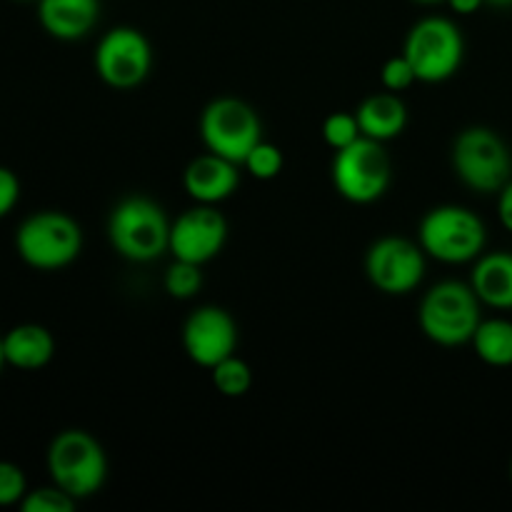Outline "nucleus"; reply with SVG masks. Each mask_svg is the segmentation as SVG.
<instances>
[{
	"mask_svg": "<svg viewBox=\"0 0 512 512\" xmlns=\"http://www.w3.org/2000/svg\"><path fill=\"white\" fill-rule=\"evenodd\" d=\"M283 150L278 145L268 143V140H260L253 150L248 153V158L243 160V170H248L250 178L255 180H275L283 173Z\"/></svg>",
	"mask_w": 512,
	"mask_h": 512,
	"instance_id": "obj_22",
	"label": "nucleus"
},
{
	"mask_svg": "<svg viewBox=\"0 0 512 512\" xmlns=\"http://www.w3.org/2000/svg\"><path fill=\"white\" fill-rule=\"evenodd\" d=\"M38 23L50 38L75 43L95 30L100 20V0H35Z\"/></svg>",
	"mask_w": 512,
	"mask_h": 512,
	"instance_id": "obj_15",
	"label": "nucleus"
},
{
	"mask_svg": "<svg viewBox=\"0 0 512 512\" xmlns=\"http://www.w3.org/2000/svg\"><path fill=\"white\" fill-rule=\"evenodd\" d=\"M418 243L430 260L445 265L475 263L488 245V228L465 205H435L418 225Z\"/></svg>",
	"mask_w": 512,
	"mask_h": 512,
	"instance_id": "obj_4",
	"label": "nucleus"
},
{
	"mask_svg": "<svg viewBox=\"0 0 512 512\" xmlns=\"http://www.w3.org/2000/svg\"><path fill=\"white\" fill-rule=\"evenodd\" d=\"M170 225L163 205L148 195H125L108 215V243L130 263H155L170 250Z\"/></svg>",
	"mask_w": 512,
	"mask_h": 512,
	"instance_id": "obj_1",
	"label": "nucleus"
},
{
	"mask_svg": "<svg viewBox=\"0 0 512 512\" xmlns=\"http://www.w3.org/2000/svg\"><path fill=\"white\" fill-rule=\"evenodd\" d=\"M20 200V180L10 168L0 165V220L13 213Z\"/></svg>",
	"mask_w": 512,
	"mask_h": 512,
	"instance_id": "obj_27",
	"label": "nucleus"
},
{
	"mask_svg": "<svg viewBox=\"0 0 512 512\" xmlns=\"http://www.w3.org/2000/svg\"><path fill=\"white\" fill-rule=\"evenodd\" d=\"M403 55L413 65L418 83H445L453 78L465 60V38L458 23L443 15L418 20L405 35Z\"/></svg>",
	"mask_w": 512,
	"mask_h": 512,
	"instance_id": "obj_8",
	"label": "nucleus"
},
{
	"mask_svg": "<svg viewBox=\"0 0 512 512\" xmlns=\"http://www.w3.org/2000/svg\"><path fill=\"white\" fill-rule=\"evenodd\" d=\"M470 345L490 368H512V320L483 318Z\"/></svg>",
	"mask_w": 512,
	"mask_h": 512,
	"instance_id": "obj_19",
	"label": "nucleus"
},
{
	"mask_svg": "<svg viewBox=\"0 0 512 512\" xmlns=\"http://www.w3.org/2000/svg\"><path fill=\"white\" fill-rule=\"evenodd\" d=\"M380 83H383V90H390V93H403V90L413 88V85L418 83V75H415L410 60L400 53L385 60L383 68H380Z\"/></svg>",
	"mask_w": 512,
	"mask_h": 512,
	"instance_id": "obj_26",
	"label": "nucleus"
},
{
	"mask_svg": "<svg viewBox=\"0 0 512 512\" xmlns=\"http://www.w3.org/2000/svg\"><path fill=\"white\" fill-rule=\"evenodd\" d=\"M95 75L113 90H133L148 80L153 70V45L143 30L115 25L95 45Z\"/></svg>",
	"mask_w": 512,
	"mask_h": 512,
	"instance_id": "obj_10",
	"label": "nucleus"
},
{
	"mask_svg": "<svg viewBox=\"0 0 512 512\" xmlns=\"http://www.w3.org/2000/svg\"><path fill=\"white\" fill-rule=\"evenodd\" d=\"M180 343L198 368L210 370L238 350V323L220 305H200L185 318Z\"/></svg>",
	"mask_w": 512,
	"mask_h": 512,
	"instance_id": "obj_13",
	"label": "nucleus"
},
{
	"mask_svg": "<svg viewBox=\"0 0 512 512\" xmlns=\"http://www.w3.org/2000/svg\"><path fill=\"white\" fill-rule=\"evenodd\" d=\"M485 5H493V8H512V0H485Z\"/></svg>",
	"mask_w": 512,
	"mask_h": 512,
	"instance_id": "obj_30",
	"label": "nucleus"
},
{
	"mask_svg": "<svg viewBox=\"0 0 512 512\" xmlns=\"http://www.w3.org/2000/svg\"><path fill=\"white\" fill-rule=\"evenodd\" d=\"M210 380L223 398H243L253 388V370L243 358L230 355V358L220 360L215 368H210Z\"/></svg>",
	"mask_w": 512,
	"mask_h": 512,
	"instance_id": "obj_20",
	"label": "nucleus"
},
{
	"mask_svg": "<svg viewBox=\"0 0 512 512\" xmlns=\"http://www.w3.org/2000/svg\"><path fill=\"white\" fill-rule=\"evenodd\" d=\"M240 185V165L205 150L183 170V188L193 203L220 205L233 198Z\"/></svg>",
	"mask_w": 512,
	"mask_h": 512,
	"instance_id": "obj_14",
	"label": "nucleus"
},
{
	"mask_svg": "<svg viewBox=\"0 0 512 512\" xmlns=\"http://www.w3.org/2000/svg\"><path fill=\"white\" fill-rule=\"evenodd\" d=\"M28 490V478H25L23 468L8 463V460H0V508H13V505L20 508Z\"/></svg>",
	"mask_w": 512,
	"mask_h": 512,
	"instance_id": "obj_25",
	"label": "nucleus"
},
{
	"mask_svg": "<svg viewBox=\"0 0 512 512\" xmlns=\"http://www.w3.org/2000/svg\"><path fill=\"white\" fill-rule=\"evenodd\" d=\"M413 3H420V5H438V3H448V0H413Z\"/></svg>",
	"mask_w": 512,
	"mask_h": 512,
	"instance_id": "obj_32",
	"label": "nucleus"
},
{
	"mask_svg": "<svg viewBox=\"0 0 512 512\" xmlns=\"http://www.w3.org/2000/svg\"><path fill=\"white\" fill-rule=\"evenodd\" d=\"M470 285L485 308L512 310V253L493 250L483 253L470 270Z\"/></svg>",
	"mask_w": 512,
	"mask_h": 512,
	"instance_id": "obj_17",
	"label": "nucleus"
},
{
	"mask_svg": "<svg viewBox=\"0 0 512 512\" xmlns=\"http://www.w3.org/2000/svg\"><path fill=\"white\" fill-rule=\"evenodd\" d=\"M428 255L418 240L383 235L365 253V278L383 295H410L423 283Z\"/></svg>",
	"mask_w": 512,
	"mask_h": 512,
	"instance_id": "obj_11",
	"label": "nucleus"
},
{
	"mask_svg": "<svg viewBox=\"0 0 512 512\" xmlns=\"http://www.w3.org/2000/svg\"><path fill=\"white\" fill-rule=\"evenodd\" d=\"M50 483L80 500H88L103 490L108 480V455L93 433L80 428L60 430L45 453Z\"/></svg>",
	"mask_w": 512,
	"mask_h": 512,
	"instance_id": "obj_3",
	"label": "nucleus"
},
{
	"mask_svg": "<svg viewBox=\"0 0 512 512\" xmlns=\"http://www.w3.org/2000/svg\"><path fill=\"white\" fill-rule=\"evenodd\" d=\"M498 220L512 235V178L498 190Z\"/></svg>",
	"mask_w": 512,
	"mask_h": 512,
	"instance_id": "obj_28",
	"label": "nucleus"
},
{
	"mask_svg": "<svg viewBox=\"0 0 512 512\" xmlns=\"http://www.w3.org/2000/svg\"><path fill=\"white\" fill-rule=\"evenodd\" d=\"M15 253L28 268L55 273L83 253V228L63 210H38L15 230Z\"/></svg>",
	"mask_w": 512,
	"mask_h": 512,
	"instance_id": "obj_5",
	"label": "nucleus"
},
{
	"mask_svg": "<svg viewBox=\"0 0 512 512\" xmlns=\"http://www.w3.org/2000/svg\"><path fill=\"white\" fill-rule=\"evenodd\" d=\"M163 288L173 300H193L203 290V265L173 258L163 275Z\"/></svg>",
	"mask_w": 512,
	"mask_h": 512,
	"instance_id": "obj_21",
	"label": "nucleus"
},
{
	"mask_svg": "<svg viewBox=\"0 0 512 512\" xmlns=\"http://www.w3.org/2000/svg\"><path fill=\"white\" fill-rule=\"evenodd\" d=\"M198 130L205 150L233 160L240 168L250 150L263 140V120L258 110L233 95L210 100L200 113Z\"/></svg>",
	"mask_w": 512,
	"mask_h": 512,
	"instance_id": "obj_9",
	"label": "nucleus"
},
{
	"mask_svg": "<svg viewBox=\"0 0 512 512\" xmlns=\"http://www.w3.org/2000/svg\"><path fill=\"white\" fill-rule=\"evenodd\" d=\"M5 363L15 370H40L55 358V338L38 323H23L3 335Z\"/></svg>",
	"mask_w": 512,
	"mask_h": 512,
	"instance_id": "obj_18",
	"label": "nucleus"
},
{
	"mask_svg": "<svg viewBox=\"0 0 512 512\" xmlns=\"http://www.w3.org/2000/svg\"><path fill=\"white\" fill-rule=\"evenodd\" d=\"M353 113L358 118L360 133L380 143L395 140L408 128V105L400 98V93H390V90L368 95Z\"/></svg>",
	"mask_w": 512,
	"mask_h": 512,
	"instance_id": "obj_16",
	"label": "nucleus"
},
{
	"mask_svg": "<svg viewBox=\"0 0 512 512\" xmlns=\"http://www.w3.org/2000/svg\"><path fill=\"white\" fill-rule=\"evenodd\" d=\"M78 500L70 498L65 490H60L58 485L50 483L43 485V488L28 490V495L20 503V510L23 512H70L75 510Z\"/></svg>",
	"mask_w": 512,
	"mask_h": 512,
	"instance_id": "obj_23",
	"label": "nucleus"
},
{
	"mask_svg": "<svg viewBox=\"0 0 512 512\" xmlns=\"http://www.w3.org/2000/svg\"><path fill=\"white\" fill-rule=\"evenodd\" d=\"M483 320V303L473 285L463 280H440L423 295L418 308V325L430 343L440 348L470 345Z\"/></svg>",
	"mask_w": 512,
	"mask_h": 512,
	"instance_id": "obj_2",
	"label": "nucleus"
},
{
	"mask_svg": "<svg viewBox=\"0 0 512 512\" xmlns=\"http://www.w3.org/2000/svg\"><path fill=\"white\" fill-rule=\"evenodd\" d=\"M228 220L218 205L195 203L170 225V250L175 260L205 265L223 253L228 243Z\"/></svg>",
	"mask_w": 512,
	"mask_h": 512,
	"instance_id": "obj_12",
	"label": "nucleus"
},
{
	"mask_svg": "<svg viewBox=\"0 0 512 512\" xmlns=\"http://www.w3.org/2000/svg\"><path fill=\"white\" fill-rule=\"evenodd\" d=\"M5 350H3V335H0V373H3V368H5Z\"/></svg>",
	"mask_w": 512,
	"mask_h": 512,
	"instance_id": "obj_31",
	"label": "nucleus"
},
{
	"mask_svg": "<svg viewBox=\"0 0 512 512\" xmlns=\"http://www.w3.org/2000/svg\"><path fill=\"white\" fill-rule=\"evenodd\" d=\"M448 5L453 8V13L458 15H473L478 13L485 5V0H448Z\"/></svg>",
	"mask_w": 512,
	"mask_h": 512,
	"instance_id": "obj_29",
	"label": "nucleus"
},
{
	"mask_svg": "<svg viewBox=\"0 0 512 512\" xmlns=\"http://www.w3.org/2000/svg\"><path fill=\"white\" fill-rule=\"evenodd\" d=\"M360 125L355 113H345V110H338V113H330L328 118L323 120V140L328 148L343 150L348 148L350 143L360 138Z\"/></svg>",
	"mask_w": 512,
	"mask_h": 512,
	"instance_id": "obj_24",
	"label": "nucleus"
},
{
	"mask_svg": "<svg viewBox=\"0 0 512 512\" xmlns=\"http://www.w3.org/2000/svg\"><path fill=\"white\" fill-rule=\"evenodd\" d=\"M510 480H512V460H510Z\"/></svg>",
	"mask_w": 512,
	"mask_h": 512,
	"instance_id": "obj_33",
	"label": "nucleus"
},
{
	"mask_svg": "<svg viewBox=\"0 0 512 512\" xmlns=\"http://www.w3.org/2000/svg\"><path fill=\"white\" fill-rule=\"evenodd\" d=\"M18 3H28V0H18Z\"/></svg>",
	"mask_w": 512,
	"mask_h": 512,
	"instance_id": "obj_34",
	"label": "nucleus"
},
{
	"mask_svg": "<svg viewBox=\"0 0 512 512\" xmlns=\"http://www.w3.org/2000/svg\"><path fill=\"white\" fill-rule=\"evenodd\" d=\"M330 180L335 193L353 205H370L383 198L393 180V163L385 143L360 135L348 148L335 150Z\"/></svg>",
	"mask_w": 512,
	"mask_h": 512,
	"instance_id": "obj_7",
	"label": "nucleus"
},
{
	"mask_svg": "<svg viewBox=\"0 0 512 512\" xmlns=\"http://www.w3.org/2000/svg\"><path fill=\"white\" fill-rule=\"evenodd\" d=\"M450 165L455 178L480 195H498L512 178L510 145L503 135L485 125H470L455 135Z\"/></svg>",
	"mask_w": 512,
	"mask_h": 512,
	"instance_id": "obj_6",
	"label": "nucleus"
}]
</instances>
